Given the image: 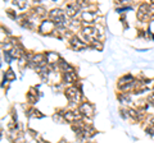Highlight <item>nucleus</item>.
<instances>
[{
	"label": "nucleus",
	"mask_w": 154,
	"mask_h": 143,
	"mask_svg": "<svg viewBox=\"0 0 154 143\" xmlns=\"http://www.w3.org/2000/svg\"><path fill=\"white\" fill-rule=\"evenodd\" d=\"M76 79H77V77H76V74L73 72L64 73V80H65V82L71 83V82H73V80H76Z\"/></svg>",
	"instance_id": "obj_8"
},
{
	"label": "nucleus",
	"mask_w": 154,
	"mask_h": 143,
	"mask_svg": "<svg viewBox=\"0 0 154 143\" xmlns=\"http://www.w3.org/2000/svg\"><path fill=\"white\" fill-rule=\"evenodd\" d=\"M57 60H58L57 54H54V52H48L46 54V63L54 64V63H57Z\"/></svg>",
	"instance_id": "obj_6"
},
{
	"label": "nucleus",
	"mask_w": 154,
	"mask_h": 143,
	"mask_svg": "<svg viewBox=\"0 0 154 143\" xmlns=\"http://www.w3.org/2000/svg\"><path fill=\"white\" fill-rule=\"evenodd\" d=\"M5 77H7L8 79H14V78H15V75L13 74V72H12V70H8V72L5 73Z\"/></svg>",
	"instance_id": "obj_9"
},
{
	"label": "nucleus",
	"mask_w": 154,
	"mask_h": 143,
	"mask_svg": "<svg viewBox=\"0 0 154 143\" xmlns=\"http://www.w3.org/2000/svg\"><path fill=\"white\" fill-rule=\"evenodd\" d=\"M71 45H72V47L75 49V50H84L85 47H86V45L82 44L78 38H72V41H71Z\"/></svg>",
	"instance_id": "obj_4"
},
{
	"label": "nucleus",
	"mask_w": 154,
	"mask_h": 143,
	"mask_svg": "<svg viewBox=\"0 0 154 143\" xmlns=\"http://www.w3.org/2000/svg\"><path fill=\"white\" fill-rule=\"evenodd\" d=\"M53 28H54L53 23L50 22V21H46V22H42V24H41V27H40V32L45 33V29H46V31H53Z\"/></svg>",
	"instance_id": "obj_5"
},
{
	"label": "nucleus",
	"mask_w": 154,
	"mask_h": 143,
	"mask_svg": "<svg viewBox=\"0 0 154 143\" xmlns=\"http://www.w3.org/2000/svg\"><path fill=\"white\" fill-rule=\"evenodd\" d=\"M149 101H150V102H152L153 105H154V93H153V95H150V97H149Z\"/></svg>",
	"instance_id": "obj_11"
},
{
	"label": "nucleus",
	"mask_w": 154,
	"mask_h": 143,
	"mask_svg": "<svg viewBox=\"0 0 154 143\" xmlns=\"http://www.w3.org/2000/svg\"><path fill=\"white\" fill-rule=\"evenodd\" d=\"M35 11H37V15H44L45 14V10L42 9V8H36V9H35Z\"/></svg>",
	"instance_id": "obj_10"
},
{
	"label": "nucleus",
	"mask_w": 154,
	"mask_h": 143,
	"mask_svg": "<svg viewBox=\"0 0 154 143\" xmlns=\"http://www.w3.org/2000/svg\"><path fill=\"white\" fill-rule=\"evenodd\" d=\"M80 113L86 115V116H92V114H94V107L90 103H82V105L80 106Z\"/></svg>",
	"instance_id": "obj_2"
},
{
	"label": "nucleus",
	"mask_w": 154,
	"mask_h": 143,
	"mask_svg": "<svg viewBox=\"0 0 154 143\" xmlns=\"http://www.w3.org/2000/svg\"><path fill=\"white\" fill-rule=\"evenodd\" d=\"M78 118H80V116H78V115H77L76 113H65V114H64V119H65V120H68V121H71V123L76 121Z\"/></svg>",
	"instance_id": "obj_7"
},
{
	"label": "nucleus",
	"mask_w": 154,
	"mask_h": 143,
	"mask_svg": "<svg viewBox=\"0 0 154 143\" xmlns=\"http://www.w3.org/2000/svg\"><path fill=\"white\" fill-rule=\"evenodd\" d=\"M60 143H65V142H64V141H62V142H60Z\"/></svg>",
	"instance_id": "obj_12"
},
{
	"label": "nucleus",
	"mask_w": 154,
	"mask_h": 143,
	"mask_svg": "<svg viewBox=\"0 0 154 143\" xmlns=\"http://www.w3.org/2000/svg\"><path fill=\"white\" fill-rule=\"evenodd\" d=\"M78 9H80L78 3H72V4H68L67 5V8H65V13H67V15H69V17H73V15H76Z\"/></svg>",
	"instance_id": "obj_3"
},
{
	"label": "nucleus",
	"mask_w": 154,
	"mask_h": 143,
	"mask_svg": "<svg viewBox=\"0 0 154 143\" xmlns=\"http://www.w3.org/2000/svg\"><path fill=\"white\" fill-rule=\"evenodd\" d=\"M65 96H67L71 102H77L80 98V92L76 87H69V88H67V91H65Z\"/></svg>",
	"instance_id": "obj_1"
}]
</instances>
